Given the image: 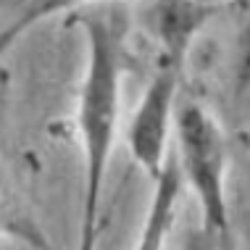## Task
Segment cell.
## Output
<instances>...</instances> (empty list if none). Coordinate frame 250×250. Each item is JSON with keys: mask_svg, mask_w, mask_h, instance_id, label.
Masks as SVG:
<instances>
[{"mask_svg": "<svg viewBox=\"0 0 250 250\" xmlns=\"http://www.w3.org/2000/svg\"><path fill=\"white\" fill-rule=\"evenodd\" d=\"M221 8L206 0H150L143 8V24L158 42L166 61L185 66L195 37Z\"/></svg>", "mask_w": 250, "mask_h": 250, "instance_id": "4", "label": "cell"}, {"mask_svg": "<svg viewBox=\"0 0 250 250\" xmlns=\"http://www.w3.org/2000/svg\"><path fill=\"white\" fill-rule=\"evenodd\" d=\"M177 166L182 179L198 195L203 213V229L227 242L229 211H227V145L221 126L198 103H185L177 113Z\"/></svg>", "mask_w": 250, "mask_h": 250, "instance_id": "2", "label": "cell"}, {"mask_svg": "<svg viewBox=\"0 0 250 250\" xmlns=\"http://www.w3.org/2000/svg\"><path fill=\"white\" fill-rule=\"evenodd\" d=\"M182 69L185 66L174 61L158 58L150 82H147L143 98L137 103V111L126 129V143H129L132 161L147 174V179H155L164 168L168 132L174 121V103L179 95Z\"/></svg>", "mask_w": 250, "mask_h": 250, "instance_id": "3", "label": "cell"}, {"mask_svg": "<svg viewBox=\"0 0 250 250\" xmlns=\"http://www.w3.org/2000/svg\"><path fill=\"white\" fill-rule=\"evenodd\" d=\"M77 24L82 26L87 40V69L77 108V129L79 140H82V158H84L79 250H95L100 198H103L105 171L119 126L129 19H126L124 11L116 8V11L92 13V16H77Z\"/></svg>", "mask_w": 250, "mask_h": 250, "instance_id": "1", "label": "cell"}, {"mask_svg": "<svg viewBox=\"0 0 250 250\" xmlns=\"http://www.w3.org/2000/svg\"><path fill=\"white\" fill-rule=\"evenodd\" d=\"M182 250H221V240L213 237L208 229L192 227L190 232L185 234V245H182Z\"/></svg>", "mask_w": 250, "mask_h": 250, "instance_id": "7", "label": "cell"}, {"mask_svg": "<svg viewBox=\"0 0 250 250\" xmlns=\"http://www.w3.org/2000/svg\"><path fill=\"white\" fill-rule=\"evenodd\" d=\"M182 187H185V179H182L177 158L166 155L161 174L153 179V198H150V206H147L143 229H140V240L134 245V250H164L168 229H171L174 216H177V203H179Z\"/></svg>", "mask_w": 250, "mask_h": 250, "instance_id": "5", "label": "cell"}, {"mask_svg": "<svg viewBox=\"0 0 250 250\" xmlns=\"http://www.w3.org/2000/svg\"><path fill=\"white\" fill-rule=\"evenodd\" d=\"M90 3H119V0H24L19 16L0 32V58L13 48V42L26 29H32V26H37L40 21H45L48 16H56L61 11L77 8V5H90Z\"/></svg>", "mask_w": 250, "mask_h": 250, "instance_id": "6", "label": "cell"}]
</instances>
